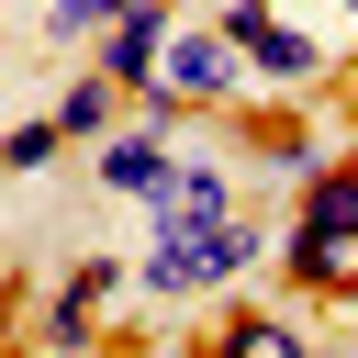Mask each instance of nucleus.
<instances>
[{"mask_svg":"<svg viewBox=\"0 0 358 358\" xmlns=\"http://www.w3.org/2000/svg\"><path fill=\"white\" fill-rule=\"evenodd\" d=\"M213 347H235V358H302V324H291V313L235 302V313H213Z\"/></svg>","mask_w":358,"mask_h":358,"instance_id":"nucleus-9","label":"nucleus"},{"mask_svg":"<svg viewBox=\"0 0 358 358\" xmlns=\"http://www.w3.org/2000/svg\"><path fill=\"white\" fill-rule=\"evenodd\" d=\"M112 11H123V0H56V11H45V34H56V45H90Z\"/></svg>","mask_w":358,"mask_h":358,"instance_id":"nucleus-12","label":"nucleus"},{"mask_svg":"<svg viewBox=\"0 0 358 358\" xmlns=\"http://www.w3.org/2000/svg\"><path fill=\"white\" fill-rule=\"evenodd\" d=\"M347 22H358V0H347Z\"/></svg>","mask_w":358,"mask_h":358,"instance_id":"nucleus-13","label":"nucleus"},{"mask_svg":"<svg viewBox=\"0 0 358 358\" xmlns=\"http://www.w3.org/2000/svg\"><path fill=\"white\" fill-rule=\"evenodd\" d=\"M134 280L157 302H190V291H224V257H213V224H157V246L134 257Z\"/></svg>","mask_w":358,"mask_h":358,"instance_id":"nucleus-4","label":"nucleus"},{"mask_svg":"<svg viewBox=\"0 0 358 358\" xmlns=\"http://www.w3.org/2000/svg\"><path fill=\"white\" fill-rule=\"evenodd\" d=\"M90 336H101V302L56 280V291H45V313H34V347H90Z\"/></svg>","mask_w":358,"mask_h":358,"instance_id":"nucleus-10","label":"nucleus"},{"mask_svg":"<svg viewBox=\"0 0 358 358\" xmlns=\"http://www.w3.org/2000/svg\"><path fill=\"white\" fill-rule=\"evenodd\" d=\"M56 145H67V134H56V112H45V123H11V134H0V168H11V179H34V168H56Z\"/></svg>","mask_w":358,"mask_h":358,"instance_id":"nucleus-11","label":"nucleus"},{"mask_svg":"<svg viewBox=\"0 0 358 358\" xmlns=\"http://www.w3.org/2000/svg\"><path fill=\"white\" fill-rule=\"evenodd\" d=\"M145 213H157V224H224V213H235V168H168V179L145 190Z\"/></svg>","mask_w":358,"mask_h":358,"instance_id":"nucleus-6","label":"nucleus"},{"mask_svg":"<svg viewBox=\"0 0 358 358\" xmlns=\"http://www.w3.org/2000/svg\"><path fill=\"white\" fill-rule=\"evenodd\" d=\"M291 213H313V224H358V145L313 157V168H302V190H291Z\"/></svg>","mask_w":358,"mask_h":358,"instance_id":"nucleus-7","label":"nucleus"},{"mask_svg":"<svg viewBox=\"0 0 358 358\" xmlns=\"http://www.w3.org/2000/svg\"><path fill=\"white\" fill-rule=\"evenodd\" d=\"M280 280H291L302 302H347V291H358V224H313V213H291V235H280Z\"/></svg>","mask_w":358,"mask_h":358,"instance_id":"nucleus-2","label":"nucleus"},{"mask_svg":"<svg viewBox=\"0 0 358 358\" xmlns=\"http://www.w3.org/2000/svg\"><path fill=\"white\" fill-rule=\"evenodd\" d=\"M112 123H123V78H101V67H90L78 90H56V134H67V145H101Z\"/></svg>","mask_w":358,"mask_h":358,"instance_id":"nucleus-8","label":"nucleus"},{"mask_svg":"<svg viewBox=\"0 0 358 358\" xmlns=\"http://www.w3.org/2000/svg\"><path fill=\"white\" fill-rule=\"evenodd\" d=\"M168 168H179V157H168V123H145V112H134V134H101V145H90V179L123 190V201H145Z\"/></svg>","mask_w":358,"mask_h":358,"instance_id":"nucleus-5","label":"nucleus"},{"mask_svg":"<svg viewBox=\"0 0 358 358\" xmlns=\"http://www.w3.org/2000/svg\"><path fill=\"white\" fill-rule=\"evenodd\" d=\"M168 34H179V0H123V11L90 34V67H101V78H123V90H145V78H157V56H168Z\"/></svg>","mask_w":358,"mask_h":358,"instance_id":"nucleus-3","label":"nucleus"},{"mask_svg":"<svg viewBox=\"0 0 358 358\" xmlns=\"http://www.w3.org/2000/svg\"><path fill=\"white\" fill-rule=\"evenodd\" d=\"M213 34H224L257 78H324V45H313L302 22H280L268 0H213Z\"/></svg>","mask_w":358,"mask_h":358,"instance_id":"nucleus-1","label":"nucleus"}]
</instances>
